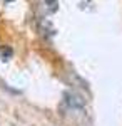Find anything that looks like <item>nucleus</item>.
<instances>
[{
    "mask_svg": "<svg viewBox=\"0 0 122 126\" xmlns=\"http://www.w3.org/2000/svg\"><path fill=\"white\" fill-rule=\"evenodd\" d=\"M64 97H65V103L74 109H82L85 106V99L77 93H65Z\"/></svg>",
    "mask_w": 122,
    "mask_h": 126,
    "instance_id": "1",
    "label": "nucleus"
},
{
    "mask_svg": "<svg viewBox=\"0 0 122 126\" xmlns=\"http://www.w3.org/2000/svg\"><path fill=\"white\" fill-rule=\"evenodd\" d=\"M38 9L42 10L44 15H50V14L57 12L59 0H38Z\"/></svg>",
    "mask_w": 122,
    "mask_h": 126,
    "instance_id": "2",
    "label": "nucleus"
},
{
    "mask_svg": "<svg viewBox=\"0 0 122 126\" xmlns=\"http://www.w3.org/2000/svg\"><path fill=\"white\" fill-rule=\"evenodd\" d=\"M13 56V49L10 46H0V59L2 61H9Z\"/></svg>",
    "mask_w": 122,
    "mask_h": 126,
    "instance_id": "3",
    "label": "nucleus"
},
{
    "mask_svg": "<svg viewBox=\"0 0 122 126\" xmlns=\"http://www.w3.org/2000/svg\"><path fill=\"white\" fill-rule=\"evenodd\" d=\"M40 32H42V34H45V35H52V34L55 32V29L50 25V22L42 20V22H40Z\"/></svg>",
    "mask_w": 122,
    "mask_h": 126,
    "instance_id": "4",
    "label": "nucleus"
},
{
    "mask_svg": "<svg viewBox=\"0 0 122 126\" xmlns=\"http://www.w3.org/2000/svg\"><path fill=\"white\" fill-rule=\"evenodd\" d=\"M5 2H7V3H9V2H13V0H5Z\"/></svg>",
    "mask_w": 122,
    "mask_h": 126,
    "instance_id": "5",
    "label": "nucleus"
}]
</instances>
